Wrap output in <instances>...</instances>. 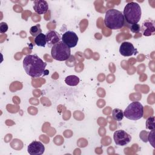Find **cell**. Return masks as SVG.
<instances>
[{
	"instance_id": "6da1fadb",
	"label": "cell",
	"mask_w": 155,
	"mask_h": 155,
	"mask_svg": "<svg viewBox=\"0 0 155 155\" xmlns=\"http://www.w3.org/2000/svg\"><path fill=\"white\" fill-rule=\"evenodd\" d=\"M47 63L36 54L26 56L23 60V67L25 73L32 78H39L45 73Z\"/></svg>"
},
{
	"instance_id": "7a4b0ae2",
	"label": "cell",
	"mask_w": 155,
	"mask_h": 155,
	"mask_svg": "<svg viewBox=\"0 0 155 155\" xmlns=\"http://www.w3.org/2000/svg\"><path fill=\"white\" fill-rule=\"evenodd\" d=\"M125 19L123 13L116 9L108 10L105 15L104 24L110 29L118 30L123 27Z\"/></svg>"
},
{
	"instance_id": "3957f363",
	"label": "cell",
	"mask_w": 155,
	"mask_h": 155,
	"mask_svg": "<svg viewBox=\"0 0 155 155\" xmlns=\"http://www.w3.org/2000/svg\"><path fill=\"white\" fill-rule=\"evenodd\" d=\"M141 8L138 3L130 2L126 4L123 15L125 21L129 24H137L141 18Z\"/></svg>"
},
{
	"instance_id": "277c9868",
	"label": "cell",
	"mask_w": 155,
	"mask_h": 155,
	"mask_svg": "<svg viewBox=\"0 0 155 155\" xmlns=\"http://www.w3.org/2000/svg\"><path fill=\"white\" fill-rule=\"evenodd\" d=\"M70 54V48L67 46L62 41H59L51 47V55L56 61H66L69 59Z\"/></svg>"
},
{
	"instance_id": "5b68a950",
	"label": "cell",
	"mask_w": 155,
	"mask_h": 155,
	"mask_svg": "<svg viewBox=\"0 0 155 155\" xmlns=\"http://www.w3.org/2000/svg\"><path fill=\"white\" fill-rule=\"evenodd\" d=\"M124 115L130 120H139L143 116V106L139 102H133L125 108Z\"/></svg>"
},
{
	"instance_id": "8992f818",
	"label": "cell",
	"mask_w": 155,
	"mask_h": 155,
	"mask_svg": "<svg viewBox=\"0 0 155 155\" xmlns=\"http://www.w3.org/2000/svg\"><path fill=\"white\" fill-rule=\"evenodd\" d=\"M113 139L117 145L125 146L131 141V136L124 130H119L114 133Z\"/></svg>"
},
{
	"instance_id": "52a82bcc",
	"label": "cell",
	"mask_w": 155,
	"mask_h": 155,
	"mask_svg": "<svg viewBox=\"0 0 155 155\" xmlns=\"http://www.w3.org/2000/svg\"><path fill=\"white\" fill-rule=\"evenodd\" d=\"M62 41L69 48L74 47L78 42V36L73 31H67L62 36Z\"/></svg>"
},
{
	"instance_id": "ba28073f",
	"label": "cell",
	"mask_w": 155,
	"mask_h": 155,
	"mask_svg": "<svg viewBox=\"0 0 155 155\" xmlns=\"http://www.w3.org/2000/svg\"><path fill=\"white\" fill-rule=\"evenodd\" d=\"M119 53L124 56H131L136 54L137 50L131 42H124L120 45Z\"/></svg>"
},
{
	"instance_id": "9c48e42d",
	"label": "cell",
	"mask_w": 155,
	"mask_h": 155,
	"mask_svg": "<svg viewBox=\"0 0 155 155\" xmlns=\"http://www.w3.org/2000/svg\"><path fill=\"white\" fill-rule=\"evenodd\" d=\"M27 151L30 155H41L45 151V147L39 141H33L28 146Z\"/></svg>"
},
{
	"instance_id": "30bf717a",
	"label": "cell",
	"mask_w": 155,
	"mask_h": 155,
	"mask_svg": "<svg viewBox=\"0 0 155 155\" xmlns=\"http://www.w3.org/2000/svg\"><path fill=\"white\" fill-rule=\"evenodd\" d=\"M140 30L143 35L145 36H149L154 35L155 27L154 21L151 19H147L145 21L140 27Z\"/></svg>"
},
{
	"instance_id": "8fae6325",
	"label": "cell",
	"mask_w": 155,
	"mask_h": 155,
	"mask_svg": "<svg viewBox=\"0 0 155 155\" xmlns=\"http://www.w3.org/2000/svg\"><path fill=\"white\" fill-rule=\"evenodd\" d=\"M33 9L39 15L44 14L48 10V3L46 1L44 0L35 1L33 2Z\"/></svg>"
},
{
	"instance_id": "7c38bea8",
	"label": "cell",
	"mask_w": 155,
	"mask_h": 155,
	"mask_svg": "<svg viewBox=\"0 0 155 155\" xmlns=\"http://www.w3.org/2000/svg\"><path fill=\"white\" fill-rule=\"evenodd\" d=\"M47 44L49 47H51L55 44L58 43L61 40L60 35L54 30H51L48 31L46 35Z\"/></svg>"
},
{
	"instance_id": "4fadbf2b",
	"label": "cell",
	"mask_w": 155,
	"mask_h": 155,
	"mask_svg": "<svg viewBox=\"0 0 155 155\" xmlns=\"http://www.w3.org/2000/svg\"><path fill=\"white\" fill-rule=\"evenodd\" d=\"M35 43L39 47H44L47 44L46 36L44 33H41L35 38Z\"/></svg>"
},
{
	"instance_id": "5bb4252c",
	"label": "cell",
	"mask_w": 155,
	"mask_h": 155,
	"mask_svg": "<svg viewBox=\"0 0 155 155\" xmlns=\"http://www.w3.org/2000/svg\"><path fill=\"white\" fill-rule=\"evenodd\" d=\"M79 78L75 75H70L65 78V82L70 86H76L79 82Z\"/></svg>"
},
{
	"instance_id": "9a60e30c",
	"label": "cell",
	"mask_w": 155,
	"mask_h": 155,
	"mask_svg": "<svg viewBox=\"0 0 155 155\" xmlns=\"http://www.w3.org/2000/svg\"><path fill=\"white\" fill-rule=\"evenodd\" d=\"M112 117L113 119L116 121H120L123 119L124 115V112L121 109L119 108H114L112 111Z\"/></svg>"
},
{
	"instance_id": "2e32d148",
	"label": "cell",
	"mask_w": 155,
	"mask_h": 155,
	"mask_svg": "<svg viewBox=\"0 0 155 155\" xmlns=\"http://www.w3.org/2000/svg\"><path fill=\"white\" fill-rule=\"evenodd\" d=\"M42 33V30L41 28L40 24H36L32 26L30 29V33L33 37H36L38 35Z\"/></svg>"
},
{
	"instance_id": "e0dca14e",
	"label": "cell",
	"mask_w": 155,
	"mask_h": 155,
	"mask_svg": "<svg viewBox=\"0 0 155 155\" xmlns=\"http://www.w3.org/2000/svg\"><path fill=\"white\" fill-rule=\"evenodd\" d=\"M146 128L151 131L154 130V116H151L148 117L146 120Z\"/></svg>"
},
{
	"instance_id": "ac0fdd59",
	"label": "cell",
	"mask_w": 155,
	"mask_h": 155,
	"mask_svg": "<svg viewBox=\"0 0 155 155\" xmlns=\"http://www.w3.org/2000/svg\"><path fill=\"white\" fill-rule=\"evenodd\" d=\"M130 28L131 31L134 33H137L140 31V26L138 24H131Z\"/></svg>"
},
{
	"instance_id": "d6986e66",
	"label": "cell",
	"mask_w": 155,
	"mask_h": 155,
	"mask_svg": "<svg viewBox=\"0 0 155 155\" xmlns=\"http://www.w3.org/2000/svg\"><path fill=\"white\" fill-rule=\"evenodd\" d=\"M8 30V25L6 22H2L0 23V33H4Z\"/></svg>"
}]
</instances>
